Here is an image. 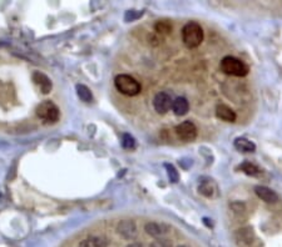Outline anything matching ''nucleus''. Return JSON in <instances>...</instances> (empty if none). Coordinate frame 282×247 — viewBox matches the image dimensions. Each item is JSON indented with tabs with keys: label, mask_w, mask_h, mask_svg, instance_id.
Masks as SVG:
<instances>
[{
	"label": "nucleus",
	"mask_w": 282,
	"mask_h": 247,
	"mask_svg": "<svg viewBox=\"0 0 282 247\" xmlns=\"http://www.w3.org/2000/svg\"><path fill=\"white\" fill-rule=\"evenodd\" d=\"M203 29L196 21H190L182 28V42L190 49H195L201 45L203 42Z\"/></svg>",
	"instance_id": "obj_1"
},
{
	"label": "nucleus",
	"mask_w": 282,
	"mask_h": 247,
	"mask_svg": "<svg viewBox=\"0 0 282 247\" xmlns=\"http://www.w3.org/2000/svg\"><path fill=\"white\" fill-rule=\"evenodd\" d=\"M220 68H221V71L224 74L237 77L246 76L249 71L248 65L244 64L240 59L235 58V56H225L221 60Z\"/></svg>",
	"instance_id": "obj_2"
},
{
	"label": "nucleus",
	"mask_w": 282,
	"mask_h": 247,
	"mask_svg": "<svg viewBox=\"0 0 282 247\" xmlns=\"http://www.w3.org/2000/svg\"><path fill=\"white\" fill-rule=\"evenodd\" d=\"M114 85L115 89L126 96H137L142 90L141 84L133 76L127 74L117 75L114 79Z\"/></svg>",
	"instance_id": "obj_3"
},
{
	"label": "nucleus",
	"mask_w": 282,
	"mask_h": 247,
	"mask_svg": "<svg viewBox=\"0 0 282 247\" xmlns=\"http://www.w3.org/2000/svg\"><path fill=\"white\" fill-rule=\"evenodd\" d=\"M37 115L45 122H56L60 116L58 106L50 100H45L37 106Z\"/></svg>",
	"instance_id": "obj_4"
},
{
	"label": "nucleus",
	"mask_w": 282,
	"mask_h": 247,
	"mask_svg": "<svg viewBox=\"0 0 282 247\" xmlns=\"http://www.w3.org/2000/svg\"><path fill=\"white\" fill-rule=\"evenodd\" d=\"M176 134L182 141H193L197 138V128L193 122L183 121L176 126Z\"/></svg>",
	"instance_id": "obj_5"
},
{
	"label": "nucleus",
	"mask_w": 282,
	"mask_h": 247,
	"mask_svg": "<svg viewBox=\"0 0 282 247\" xmlns=\"http://www.w3.org/2000/svg\"><path fill=\"white\" fill-rule=\"evenodd\" d=\"M172 103L173 100L171 99V95L167 93H158L157 95L153 99V107L158 114H166L169 111V109L172 107Z\"/></svg>",
	"instance_id": "obj_6"
},
{
	"label": "nucleus",
	"mask_w": 282,
	"mask_h": 247,
	"mask_svg": "<svg viewBox=\"0 0 282 247\" xmlns=\"http://www.w3.org/2000/svg\"><path fill=\"white\" fill-rule=\"evenodd\" d=\"M117 231L123 238L130 241L134 240L137 237V235H138L136 224L133 221H131V220H123V221H120L117 226Z\"/></svg>",
	"instance_id": "obj_7"
},
{
	"label": "nucleus",
	"mask_w": 282,
	"mask_h": 247,
	"mask_svg": "<svg viewBox=\"0 0 282 247\" xmlns=\"http://www.w3.org/2000/svg\"><path fill=\"white\" fill-rule=\"evenodd\" d=\"M144 231H146L149 236H152V237L160 238V237H163L166 233H168L169 227L166 226L165 224L148 222V224H146V226H144Z\"/></svg>",
	"instance_id": "obj_8"
},
{
	"label": "nucleus",
	"mask_w": 282,
	"mask_h": 247,
	"mask_svg": "<svg viewBox=\"0 0 282 247\" xmlns=\"http://www.w3.org/2000/svg\"><path fill=\"white\" fill-rule=\"evenodd\" d=\"M255 192L262 201L267 203H276L278 201V195L267 186H256Z\"/></svg>",
	"instance_id": "obj_9"
},
{
	"label": "nucleus",
	"mask_w": 282,
	"mask_h": 247,
	"mask_svg": "<svg viewBox=\"0 0 282 247\" xmlns=\"http://www.w3.org/2000/svg\"><path fill=\"white\" fill-rule=\"evenodd\" d=\"M235 237L236 240L238 241V243H241V245L249 246L255 240L254 230H252L251 227H242V229L236 231Z\"/></svg>",
	"instance_id": "obj_10"
},
{
	"label": "nucleus",
	"mask_w": 282,
	"mask_h": 247,
	"mask_svg": "<svg viewBox=\"0 0 282 247\" xmlns=\"http://www.w3.org/2000/svg\"><path fill=\"white\" fill-rule=\"evenodd\" d=\"M33 81L36 83L38 87L40 88L43 94H49L52 90V81L47 75H44L43 72L36 71L33 74Z\"/></svg>",
	"instance_id": "obj_11"
},
{
	"label": "nucleus",
	"mask_w": 282,
	"mask_h": 247,
	"mask_svg": "<svg viewBox=\"0 0 282 247\" xmlns=\"http://www.w3.org/2000/svg\"><path fill=\"white\" fill-rule=\"evenodd\" d=\"M216 115L218 119L224 120V121H227V122H235L236 119H237L236 112L233 111L230 106L224 105V104H221V105L216 107Z\"/></svg>",
	"instance_id": "obj_12"
},
{
	"label": "nucleus",
	"mask_w": 282,
	"mask_h": 247,
	"mask_svg": "<svg viewBox=\"0 0 282 247\" xmlns=\"http://www.w3.org/2000/svg\"><path fill=\"white\" fill-rule=\"evenodd\" d=\"M172 110L177 116H183L190 110V103L186 98H177L172 103Z\"/></svg>",
	"instance_id": "obj_13"
},
{
	"label": "nucleus",
	"mask_w": 282,
	"mask_h": 247,
	"mask_svg": "<svg viewBox=\"0 0 282 247\" xmlns=\"http://www.w3.org/2000/svg\"><path fill=\"white\" fill-rule=\"evenodd\" d=\"M79 247H108V241L102 236H90L79 243Z\"/></svg>",
	"instance_id": "obj_14"
},
{
	"label": "nucleus",
	"mask_w": 282,
	"mask_h": 247,
	"mask_svg": "<svg viewBox=\"0 0 282 247\" xmlns=\"http://www.w3.org/2000/svg\"><path fill=\"white\" fill-rule=\"evenodd\" d=\"M233 145H235V147L238 151L242 152H254L256 150V145L252 141H249L248 139L244 138H237L233 142Z\"/></svg>",
	"instance_id": "obj_15"
},
{
	"label": "nucleus",
	"mask_w": 282,
	"mask_h": 247,
	"mask_svg": "<svg viewBox=\"0 0 282 247\" xmlns=\"http://www.w3.org/2000/svg\"><path fill=\"white\" fill-rule=\"evenodd\" d=\"M77 94L78 96L80 98V100L84 101V103H90L93 100V95H92V91L89 90L85 85L82 84H78L77 85Z\"/></svg>",
	"instance_id": "obj_16"
},
{
	"label": "nucleus",
	"mask_w": 282,
	"mask_h": 247,
	"mask_svg": "<svg viewBox=\"0 0 282 247\" xmlns=\"http://www.w3.org/2000/svg\"><path fill=\"white\" fill-rule=\"evenodd\" d=\"M240 169L243 171L244 174H246V175L252 176V177H256V176H259L260 174H261V170H260V169L257 168L255 163H251V162L241 163Z\"/></svg>",
	"instance_id": "obj_17"
},
{
	"label": "nucleus",
	"mask_w": 282,
	"mask_h": 247,
	"mask_svg": "<svg viewBox=\"0 0 282 247\" xmlns=\"http://www.w3.org/2000/svg\"><path fill=\"white\" fill-rule=\"evenodd\" d=\"M154 30L157 31L158 34H162V35H168L172 31V25L167 20H160L155 23Z\"/></svg>",
	"instance_id": "obj_18"
},
{
	"label": "nucleus",
	"mask_w": 282,
	"mask_h": 247,
	"mask_svg": "<svg viewBox=\"0 0 282 247\" xmlns=\"http://www.w3.org/2000/svg\"><path fill=\"white\" fill-rule=\"evenodd\" d=\"M165 168H166V170H167L168 179L171 180V182H173V184L178 182L179 174H178V171L176 170V168H174L173 165H171V163H165Z\"/></svg>",
	"instance_id": "obj_19"
},
{
	"label": "nucleus",
	"mask_w": 282,
	"mask_h": 247,
	"mask_svg": "<svg viewBox=\"0 0 282 247\" xmlns=\"http://www.w3.org/2000/svg\"><path fill=\"white\" fill-rule=\"evenodd\" d=\"M122 145L126 149H133L136 146V140H134L133 136H131L130 134H124L122 138Z\"/></svg>",
	"instance_id": "obj_20"
},
{
	"label": "nucleus",
	"mask_w": 282,
	"mask_h": 247,
	"mask_svg": "<svg viewBox=\"0 0 282 247\" xmlns=\"http://www.w3.org/2000/svg\"><path fill=\"white\" fill-rule=\"evenodd\" d=\"M200 192L202 195L207 196V197H209V196L213 195V189H212L209 182H203V184L200 186Z\"/></svg>",
	"instance_id": "obj_21"
},
{
	"label": "nucleus",
	"mask_w": 282,
	"mask_h": 247,
	"mask_svg": "<svg viewBox=\"0 0 282 247\" xmlns=\"http://www.w3.org/2000/svg\"><path fill=\"white\" fill-rule=\"evenodd\" d=\"M141 15H142V12L137 13V14H136V10H131V12H128L127 15H126V20L132 21V20H134V19L141 17Z\"/></svg>",
	"instance_id": "obj_22"
},
{
	"label": "nucleus",
	"mask_w": 282,
	"mask_h": 247,
	"mask_svg": "<svg viewBox=\"0 0 282 247\" xmlns=\"http://www.w3.org/2000/svg\"><path fill=\"white\" fill-rule=\"evenodd\" d=\"M152 247H171L166 240H157L152 243Z\"/></svg>",
	"instance_id": "obj_23"
},
{
	"label": "nucleus",
	"mask_w": 282,
	"mask_h": 247,
	"mask_svg": "<svg viewBox=\"0 0 282 247\" xmlns=\"http://www.w3.org/2000/svg\"><path fill=\"white\" fill-rule=\"evenodd\" d=\"M127 247H143L141 245V243H137V242H133V243H131V245H128Z\"/></svg>",
	"instance_id": "obj_24"
},
{
	"label": "nucleus",
	"mask_w": 282,
	"mask_h": 247,
	"mask_svg": "<svg viewBox=\"0 0 282 247\" xmlns=\"http://www.w3.org/2000/svg\"><path fill=\"white\" fill-rule=\"evenodd\" d=\"M177 247H188V246H186V245H181V246H177Z\"/></svg>",
	"instance_id": "obj_25"
}]
</instances>
